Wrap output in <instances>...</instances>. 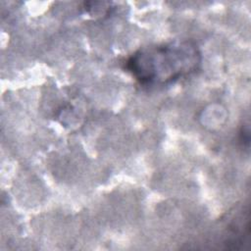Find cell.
Returning a JSON list of instances; mask_svg holds the SVG:
<instances>
[{
    "instance_id": "6da1fadb",
    "label": "cell",
    "mask_w": 251,
    "mask_h": 251,
    "mask_svg": "<svg viewBox=\"0 0 251 251\" xmlns=\"http://www.w3.org/2000/svg\"><path fill=\"white\" fill-rule=\"evenodd\" d=\"M201 53L190 40L145 47L126 61V70L143 85H168L193 74L200 66Z\"/></svg>"
}]
</instances>
